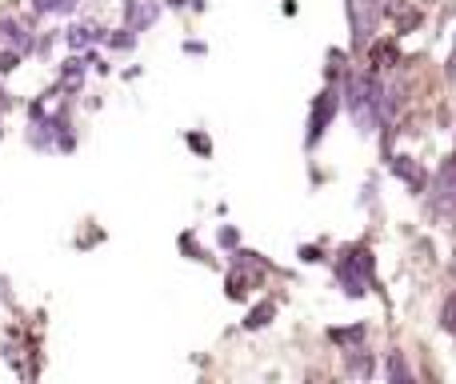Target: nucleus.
Instances as JSON below:
<instances>
[{"mask_svg":"<svg viewBox=\"0 0 456 384\" xmlns=\"http://www.w3.org/2000/svg\"><path fill=\"white\" fill-rule=\"evenodd\" d=\"M300 260H308V265H316V260H324V252L316 249V244H308V249H300Z\"/></svg>","mask_w":456,"mask_h":384,"instance_id":"obj_21","label":"nucleus"},{"mask_svg":"<svg viewBox=\"0 0 456 384\" xmlns=\"http://www.w3.org/2000/svg\"><path fill=\"white\" fill-rule=\"evenodd\" d=\"M252 281H256V276H248L244 268H232V273H228V281H224V297L228 300H244V297H248V284Z\"/></svg>","mask_w":456,"mask_h":384,"instance_id":"obj_12","label":"nucleus"},{"mask_svg":"<svg viewBox=\"0 0 456 384\" xmlns=\"http://www.w3.org/2000/svg\"><path fill=\"white\" fill-rule=\"evenodd\" d=\"M337 112H340V88L332 85H324V93L313 101V112H308V133H305V149H316L321 144V136L329 133V125L337 120Z\"/></svg>","mask_w":456,"mask_h":384,"instance_id":"obj_2","label":"nucleus"},{"mask_svg":"<svg viewBox=\"0 0 456 384\" xmlns=\"http://www.w3.org/2000/svg\"><path fill=\"white\" fill-rule=\"evenodd\" d=\"M184 53H189V56H205L208 45H205V40H184Z\"/></svg>","mask_w":456,"mask_h":384,"instance_id":"obj_20","label":"nucleus"},{"mask_svg":"<svg viewBox=\"0 0 456 384\" xmlns=\"http://www.w3.org/2000/svg\"><path fill=\"white\" fill-rule=\"evenodd\" d=\"M61 37H64V45H69L72 53H85V48L101 45V40H104V29H101V24H69Z\"/></svg>","mask_w":456,"mask_h":384,"instance_id":"obj_6","label":"nucleus"},{"mask_svg":"<svg viewBox=\"0 0 456 384\" xmlns=\"http://www.w3.org/2000/svg\"><path fill=\"white\" fill-rule=\"evenodd\" d=\"M380 12H385V0H348V20H353V48L364 53V45L372 40L380 24Z\"/></svg>","mask_w":456,"mask_h":384,"instance_id":"obj_3","label":"nucleus"},{"mask_svg":"<svg viewBox=\"0 0 456 384\" xmlns=\"http://www.w3.org/2000/svg\"><path fill=\"white\" fill-rule=\"evenodd\" d=\"M160 12H165V4H160V0H125V4H120L125 29H133L136 37H141V32H149L152 24L160 20Z\"/></svg>","mask_w":456,"mask_h":384,"instance_id":"obj_4","label":"nucleus"},{"mask_svg":"<svg viewBox=\"0 0 456 384\" xmlns=\"http://www.w3.org/2000/svg\"><path fill=\"white\" fill-rule=\"evenodd\" d=\"M441 329H449V332L456 329V292L444 300V308H441Z\"/></svg>","mask_w":456,"mask_h":384,"instance_id":"obj_19","label":"nucleus"},{"mask_svg":"<svg viewBox=\"0 0 456 384\" xmlns=\"http://www.w3.org/2000/svg\"><path fill=\"white\" fill-rule=\"evenodd\" d=\"M345 369L353 372V377H364V380L377 377V361H372V356L364 353L361 345H356V348H345Z\"/></svg>","mask_w":456,"mask_h":384,"instance_id":"obj_8","label":"nucleus"},{"mask_svg":"<svg viewBox=\"0 0 456 384\" xmlns=\"http://www.w3.org/2000/svg\"><path fill=\"white\" fill-rule=\"evenodd\" d=\"M184 144H189L192 152H197V157H213V141H208L205 133H197V128H192V133H184Z\"/></svg>","mask_w":456,"mask_h":384,"instance_id":"obj_17","label":"nucleus"},{"mask_svg":"<svg viewBox=\"0 0 456 384\" xmlns=\"http://www.w3.org/2000/svg\"><path fill=\"white\" fill-rule=\"evenodd\" d=\"M273 316H276V305H273V300H260V305L252 308L248 316H244V329H248V332H260L265 324H273Z\"/></svg>","mask_w":456,"mask_h":384,"instance_id":"obj_13","label":"nucleus"},{"mask_svg":"<svg viewBox=\"0 0 456 384\" xmlns=\"http://www.w3.org/2000/svg\"><path fill=\"white\" fill-rule=\"evenodd\" d=\"M176 244H181V252H184L189 260H205V265L213 260V257H208V252L197 244V236H192V233H181V236H176Z\"/></svg>","mask_w":456,"mask_h":384,"instance_id":"obj_15","label":"nucleus"},{"mask_svg":"<svg viewBox=\"0 0 456 384\" xmlns=\"http://www.w3.org/2000/svg\"><path fill=\"white\" fill-rule=\"evenodd\" d=\"M393 176L409 184V189L417 192V196L425 192V184H428V173H425V168H420L412 157H393Z\"/></svg>","mask_w":456,"mask_h":384,"instance_id":"obj_7","label":"nucleus"},{"mask_svg":"<svg viewBox=\"0 0 456 384\" xmlns=\"http://www.w3.org/2000/svg\"><path fill=\"white\" fill-rule=\"evenodd\" d=\"M329 340L340 348H356L361 340H369V324H353V329H329Z\"/></svg>","mask_w":456,"mask_h":384,"instance_id":"obj_10","label":"nucleus"},{"mask_svg":"<svg viewBox=\"0 0 456 384\" xmlns=\"http://www.w3.org/2000/svg\"><path fill=\"white\" fill-rule=\"evenodd\" d=\"M0 300H12V297H8V281H4V276H0Z\"/></svg>","mask_w":456,"mask_h":384,"instance_id":"obj_22","label":"nucleus"},{"mask_svg":"<svg viewBox=\"0 0 456 384\" xmlns=\"http://www.w3.org/2000/svg\"><path fill=\"white\" fill-rule=\"evenodd\" d=\"M385 377L388 380H412V369H409V361H404V353H388Z\"/></svg>","mask_w":456,"mask_h":384,"instance_id":"obj_14","label":"nucleus"},{"mask_svg":"<svg viewBox=\"0 0 456 384\" xmlns=\"http://www.w3.org/2000/svg\"><path fill=\"white\" fill-rule=\"evenodd\" d=\"M0 117H4V112H0Z\"/></svg>","mask_w":456,"mask_h":384,"instance_id":"obj_23","label":"nucleus"},{"mask_svg":"<svg viewBox=\"0 0 456 384\" xmlns=\"http://www.w3.org/2000/svg\"><path fill=\"white\" fill-rule=\"evenodd\" d=\"M20 61H24V53H16V48L0 45V77H12V72L20 69Z\"/></svg>","mask_w":456,"mask_h":384,"instance_id":"obj_16","label":"nucleus"},{"mask_svg":"<svg viewBox=\"0 0 456 384\" xmlns=\"http://www.w3.org/2000/svg\"><path fill=\"white\" fill-rule=\"evenodd\" d=\"M101 45H109L112 53H133V48H136V32L133 29H104Z\"/></svg>","mask_w":456,"mask_h":384,"instance_id":"obj_11","label":"nucleus"},{"mask_svg":"<svg viewBox=\"0 0 456 384\" xmlns=\"http://www.w3.org/2000/svg\"><path fill=\"white\" fill-rule=\"evenodd\" d=\"M0 45L16 48V53L28 56L37 48V32H32V20H16L12 12H0Z\"/></svg>","mask_w":456,"mask_h":384,"instance_id":"obj_5","label":"nucleus"},{"mask_svg":"<svg viewBox=\"0 0 456 384\" xmlns=\"http://www.w3.org/2000/svg\"><path fill=\"white\" fill-rule=\"evenodd\" d=\"M216 244H221L224 252H232L236 244H240V233H236L232 225H221V228H216Z\"/></svg>","mask_w":456,"mask_h":384,"instance_id":"obj_18","label":"nucleus"},{"mask_svg":"<svg viewBox=\"0 0 456 384\" xmlns=\"http://www.w3.org/2000/svg\"><path fill=\"white\" fill-rule=\"evenodd\" d=\"M372 249L369 244H345V249L337 252V268H332V276H337V284L345 289V297H364L369 289H377V276H372Z\"/></svg>","mask_w":456,"mask_h":384,"instance_id":"obj_1","label":"nucleus"},{"mask_svg":"<svg viewBox=\"0 0 456 384\" xmlns=\"http://www.w3.org/2000/svg\"><path fill=\"white\" fill-rule=\"evenodd\" d=\"M80 8V0H32V20L37 16H72Z\"/></svg>","mask_w":456,"mask_h":384,"instance_id":"obj_9","label":"nucleus"}]
</instances>
